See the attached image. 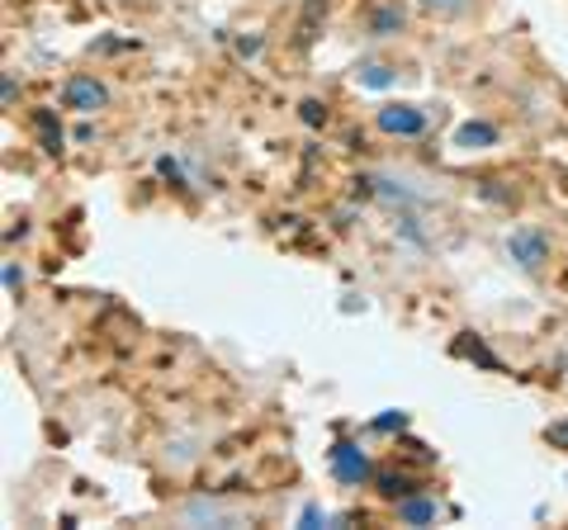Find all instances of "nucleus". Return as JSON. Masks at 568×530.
Instances as JSON below:
<instances>
[{
	"label": "nucleus",
	"instance_id": "f257e3e1",
	"mask_svg": "<svg viewBox=\"0 0 568 530\" xmlns=\"http://www.w3.org/2000/svg\"><path fill=\"white\" fill-rule=\"evenodd\" d=\"M332 473L342 479L346 488H365V483H375V465H369V455L361 446H332Z\"/></svg>",
	"mask_w": 568,
	"mask_h": 530
},
{
	"label": "nucleus",
	"instance_id": "f03ea898",
	"mask_svg": "<svg viewBox=\"0 0 568 530\" xmlns=\"http://www.w3.org/2000/svg\"><path fill=\"white\" fill-rule=\"evenodd\" d=\"M507 256L521 265V271L536 275L540 265L549 261V237L540 233V227H517V233L507 237Z\"/></svg>",
	"mask_w": 568,
	"mask_h": 530
},
{
	"label": "nucleus",
	"instance_id": "7ed1b4c3",
	"mask_svg": "<svg viewBox=\"0 0 568 530\" xmlns=\"http://www.w3.org/2000/svg\"><path fill=\"white\" fill-rule=\"evenodd\" d=\"M62 104H67V110H77V114H95V110L110 104V91H104L100 77H71L62 85Z\"/></svg>",
	"mask_w": 568,
	"mask_h": 530
},
{
	"label": "nucleus",
	"instance_id": "20e7f679",
	"mask_svg": "<svg viewBox=\"0 0 568 530\" xmlns=\"http://www.w3.org/2000/svg\"><path fill=\"white\" fill-rule=\"evenodd\" d=\"M375 123L394 137H422L426 133V114L417 110V104H384V110L375 114Z\"/></svg>",
	"mask_w": 568,
	"mask_h": 530
},
{
	"label": "nucleus",
	"instance_id": "39448f33",
	"mask_svg": "<svg viewBox=\"0 0 568 530\" xmlns=\"http://www.w3.org/2000/svg\"><path fill=\"white\" fill-rule=\"evenodd\" d=\"M403 24H407V10L398 0H379V6L369 10V33H375V39H394V33H403Z\"/></svg>",
	"mask_w": 568,
	"mask_h": 530
},
{
	"label": "nucleus",
	"instance_id": "423d86ee",
	"mask_svg": "<svg viewBox=\"0 0 568 530\" xmlns=\"http://www.w3.org/2000/svg\"><path fill=\"white\" fill-rule=\"evenodd\" d=\"M394 507H398V521H403V526H432V521L440 517L436 498H422V492H413V498H403V502H394Z\"/></svg>",
	"mask_w": 568,
	"mask_h": 530
},
{
	"label": "nucleus",
	"instance_id": "0eeeda50",
	"mask_svg": "<svg viewBox=\"0 0 568 530\" xmlns=\"http://www.w3.org/2000/svg\"><path fill=\"white\" fill-rule=\"evenodd\" d=\"M375 492L384 502H403V498H413L417 483L407 479V473H375Z\"/></svg>",
	"mask_w": 568,
	"mask_h": 530
},
{
	"label": "nucleus",
	"instance_id": "6e6552de",
	"mask_svg": "<svg viewBox=\"0 0 568 530\" xmlns=\"http://www.w3.org/2000/svg\"><path fill=\"white\" fill-rule=\"evenodd\" d=\"M455 143L459 147H488V143H497V129L493 123H465V129L455 133Z\"/></svg>",
	"mask_w": 568,
	"mask_h": 530
},
{
	"label": "nucleus",
	"instance_id": "1a4fd4ad",
	"mask_svg": "<svg viewBox=\"0 0 568 530\" xmlns=\"http://www.w3.org/2000/svg\"><path fill=\"white\" fill-rule=\"evenodd\" d=\"M33 129H39V137H43V152H62V123L52 119L48 110L33 114Z\"/></svg>",
	"mask_w": 568,
	"mask_h": 530
},
{
	"label": "nucleus",
	"instance_id": "9d476101",
	"mask_svg": "<svg viewBox=\"0 0 568 530\" xmlns=\"http://www.w3.org/2000/svg\"><path fill=\"white\" fill-rule=\"evenodd\" d=\"M355 81L369 85V91H384V85H394V67H365Z\"/></svg>",
	"mask_w": 568,
	"mask_h": 530
},
{
	"label": "nucleus",
	"instance_id": "9b49d317",
	"mask_svg": "<svg viewBox=\"0 0 568 530\" xmlns=\"http://www.w3.org/2000/svg\"><path fill=\"white\" fill-rule=\"evenodd\" d=\"M417 6H422L426 14H465L474 0H417Z\"/></svg>",
	"mask_w": 568,
	"mask_h": 530
},
{
	"label": "nucleus",
	"instance_id": "f8f14e48",
	"mask_svg": "<svg viewBox=\"0 0 568 530\" xmlns=\"http://www.w3.org/2000/svg\"><path fill=\"white\" fill-rule=\"evenodd\" d=\"M6 289H10V294H20V289H24V271H20L14 261L6 265Z\"/></svg>",
	"mask_w": 568,
	"mask_h": 530
},
{
	"label": "nucleus",
	"instance_id": "ddd939ff",
	"mask_svg": "<svg viewBox=\"0 0 568 530\" xmlns=\"http://www.w3.org/2000/svg\"><path fill=\"white\" fill-rule=\"evenodd\" d=\"M304 123H327V110H323L317 100H308V104H304Z\"/></svg>",
	"mask_w": 568,
	"mask_h": 530
},
{
	"label": "nucleus",
	"instance_id": "4468645a",
	"mask_svg": "<svg viewBox=\"0 0 568 530\" xmlns=\"http://www.w3.org/2000/svg\"><path fill=\"white\" fill-rule=\"evenodd\" d=\"M549 436H555V440H568V427H555V431H549Z\"/></svg>",
	"mask_w": 568,
	"mask_h": 530
}]
</instances>
